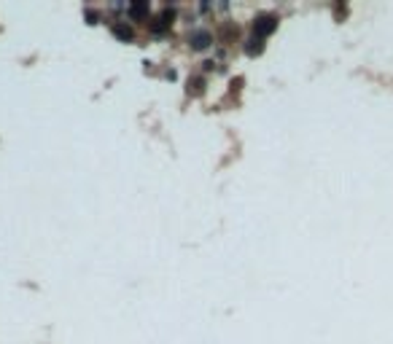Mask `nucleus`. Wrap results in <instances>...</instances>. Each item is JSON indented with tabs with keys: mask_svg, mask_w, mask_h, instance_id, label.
Returning <instances> with one entry per match:
<instances>
[{
	"mask_svg": "<svg viewBox=\"0 0 393 344\" xmlns=\"http://www.w3.org/2000/svg\"><path fill=\"white\" fill-rule=\"evenodd\" d=\"M189 43L194 46V49H208V46L213 43V35H210L208 30H194L189 35Z\"/></svg>",
	"mask_w": 393,
	"mask_h": 344,
	"instance_id": "f03ea898",
	"label": "nucleus"
},
{
	"mask_svg": "<svg viewBox=\"0 0 393 344\" xmlns=\"http://www.w3.org/2000/svg\"><path fill=\"white\" fill-rule=\"evenodd\" d=\"M170 22H173V11H162V14L153 19L151 30H153V32H162V30H167V27H170Z\"/></svg>",
	"mask_w": 393,
	"mask_h": 344,
	"instance_id": "7ed1b4c3",
	"label": "nucleus"
},
{
	"mask_svg": "<svg viewBox=\"0 0 393 344\" xmlns=\"http://www.w3.org/2000/svg\"><path fill=\"white\" fill-rule=\"evenodd\" d=\"M113 35H116L119 41H132V30H129L127 25H113Z\"/></svg>",
	"mask_w": 393,
	"mask_h": 344,
	"instance_id": "39448f33",
	"label": "nucleus"
},
{
	"mask_svg": "<svg viewBox=\"0 0 393 344\" xmlns=\"http://www.w3.org/2000/svg\"><path fill=\"white\" fill-rule=\"evenodd\" d=\"M245 51H248L250 57L261 54V51H264V43H261V38H250V41H248V46H245Z\"/></svg>",
	"mask_w": 393,
	"mask_h": 344,
	"instance_id": "423d86ee",
	"label": "nucleus"
},
{
	"mask_svg": "<svg viewBox=\"0 0 393 344\" xmlns=\"http://www.w3.org/2000/svg\"><path fill=\"white\" fill-rule=\"evenodd\" d=\"M205 89V81L202 78H194V81H189V91H194V94H202Z\"/></svg>",
	"mask_w": 393,
	"mask_h": 344,
	"instance_id": "0eeeda50",
	"label": "nucleus"
},
{
	"mask_svg": "<svg viewBox=\"0 0 393 344\" xmlns=\"http://www.w3.org/2000/svg\"><path fill=\"white\" fill-rule=\"evenodd\" d=\"M129 14H132V19H143L148 14V0H138V3L129 5Z\"/></svg>",
	"mask_w": 393,
	"mask_h": 344,
	"instance_id": "20e7f679",
	"label": "nucleus"
},
{
	"mask_svg": "<svg viewBox=\"0 0 393 344\" xmlns=\"http://www.w3.org/2000/svg\"><path fill=\"white\" fill-rule=\"evenodd\" d=\"M275 30H277V16L275 14H261V16L253 19V35L256 38H267Z\"/></svg>",
	"mask_w": 393,
	"mask_h": 344,
	"instance_id": "f257e3e1",
	"label": "nucleus"
}]
</instances>
